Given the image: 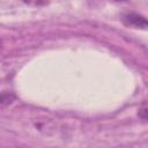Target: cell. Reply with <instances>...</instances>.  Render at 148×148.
<instances>
[{
  "label": "cell",
  "mask_w": 148,
  "mask_h": 148,
  "mask_svg": "<svg viewBox=\"0 0 148 148\" xmlns=\"http://www.w3.org/2000/svg\"><path fill=\"white\" fill-rule=\"evenodd\" d=\"M14 99H15V95L12 91H8V90L1 91L0 92V110L12 104Z\"/></svg>",
  "instance_id": "7a4b0ae2"
},
{
  "label": "cell",
  "mask_w": 148,
  "mask_h": 148,
  "mask_svg": "<svg viewBox=\"0 0 148 148\" xmlns=\"http://www.w3.org/2000/svg\"><path fill=\"white\" fill-rule=\"evenodd\" d=\"M139 117L141 119H143V120L147 119V106H146V102H143L142 105H141V108L139 109Z\"/></svg>",
  "instance_id": "277c9868"
},
{
  "label": "cell",
  "mask_w": 148,
  "mask_h": 148,
  "mask_svg": "<svg viewBox=\"0 0 148 148\" xmlns=\"http://www.w3.org/2000/svg\"><path fill=\"white\" fill-rule=\"evenodd\" d=\"M116 1H120V0H116Z\"/></svg>",
  "instance_id": "5b68a950"
},
{
  "label": "cell",
  "mask_w": 148,
  "mask_h": 148,
  "mask_svg": "<svg viewBox=\"0 0 148 148\" xmlns=\"http://www.w3.org/2000/svg\"><path fill=\"white\" fill-rule=\"evenodd\" d=\"M123 22L127 27H132L135 29H147V20L145 16L139 15L136 13H128L123 16Z\"/></svg>",
  "instance_id": "6da1fadb"
},
{
  "label": "cell",
  "mask_w": 148,
  "mask_h": 148,
  "mask_svg": "<svg viewBox=\"0 0 148 148\" xmlns=\"http://www.w3.org/2000/svg\"><path fill=\"white\" fill-rule=\"evenodd\" d=\"M23 2L30 6H45L50 2V0H23Z\"/></svg>",
  "instance_id": "3957f363"
}]
</instances>
